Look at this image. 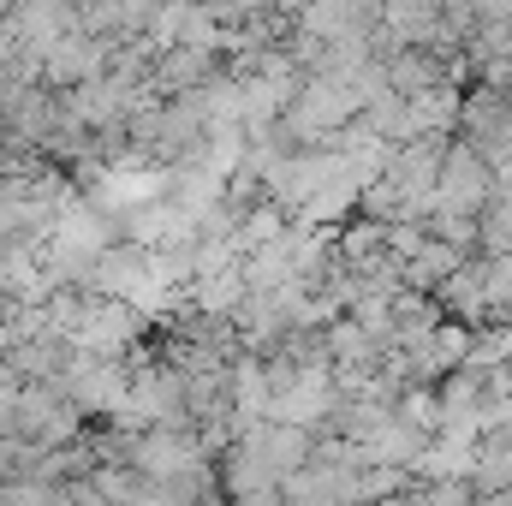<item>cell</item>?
I'll return each mask as SVG.
<instances>
[{"label":"cell","instance_id":"6da1fadb","mask_svg":"<svg viewBox=\"0 0 512 506\" xmlns=\"http://www.w3.org/2000/svg\"><path fill=\"white\" fill-rule=\"evenodd\" d=\"M495 161L477 149V143H465V137H453L447 143V167H441V191H435V209L429 215H483V203L495 197Z\"/></svg>","mask_w":512,"mask_h":506},{"label":"cell","instance_id":"7a4b0ae2","mask_svg":"<svg viewBox=\"0 0 512 506\" xmlns=\"http://www.w3.org/2000/svg\"><path fill=\"white\" fill-rule=\"evenodd\" d=\"M441 322H447V304H441L435 292H411V286H405V292L393 298V352H417Z\"/></svg>","mask_w":512,"mask_h":506},{"label":"cell","instance_id":"3957f363","mask_svg":"<svg viewBox=\"0 0 512 506\" xmlns=\"http://www.w3.org/2000/svg\"><path fill=\"white\" fill-rule=\"evenodd\" d=\"M471 489H477L483 501L512 495V441H507V435H483V441H477V459H471Z\"/></svg>","mask_w":512,"mask_h":506},{"label":"cell","instance_id":"277c9868","mask_svg":"<svg viewBox=\"0 0 512 506\" xmlns=\"http://www.w3.org/2000/svg\"><path fill=\"white\" fill-rule=\"evenodd\" d=\"M459 262H471V256L459 251V245H447V239H435V233H429V245L405 262V286H411V292H441V286H447V274H453Z\"/></svg>","mask_w":512,"mask_h":506},{"label":"cell","instance_id":"5b68a950","mask_svg":"<svg viewBox=\"0 0 512 506\" xmlns=\"http://www.w3.org/2000/svg\"><path fill=\"white\" fill-rule=\"evenodd\" d=\"M12 6H18V0H12Z\"/></svg>","mask_w":512,"mask_h":506}]
</instances>
